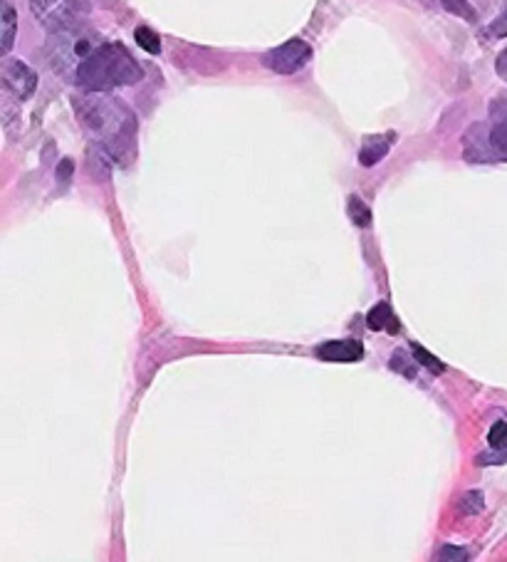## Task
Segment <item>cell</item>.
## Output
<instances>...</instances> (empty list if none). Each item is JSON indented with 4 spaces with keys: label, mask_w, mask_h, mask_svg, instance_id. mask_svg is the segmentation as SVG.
<instances>
[{
    "label": "cell",
    "mask_w": 507,
    "mask_h": 562,
    "mask_svg": "<svg viewBox=\"0 0 507 562\" xmlns=\"http://www.w3.org/2000/svg\"><path fill=\"white\" fill-rule=\"evenodd\" d=\"M77 120L90 130L102 149L120 159H129L136 139V117L122 100L110 92H84L72 102Z\"/></svg>",
    "instance_id": "cell-1"
},
{
    "label": "cell",
    "mask_w": 507,
    "mask_h": 562,
    "mask_svg": "<svg viewBox=\"0 0 507 562\" xmlns=\"http://www.w3.org/2000/svg\"><path fill=\"white\" fill-rule=\"evenodd\" d=\"M144 77L142 65L122 43H100L80 65L75 85L84 92H112L116 87L136 85Z\"/></svg>",
    "instance_id": "cell-2"
},
{
    "label": "cell",
    "mask_w": 507,
    "mask_h": 562,
    "mask_svg": "<svg viewBox=\"0 0 507 562\" xmlns=\"http://www.w3.org/2000/svg\"><path fill=\"white\" fill-rule=\"evenodd\" d=\"M94 37L90 33L77 31V25L67 27L60 33H50V43H47V55H50V65L57 75L67 77L75 82V75L80 65L94 53Z\"/></svg>",
    "instance_id": "cell-3"
},
{
    "label": "cell",
    "mask_w": 507,
    "mask_h": 562,
    "mask_svg": "<svg viewBox=\"0 0 507 562\" xmlns=\"http://www.w3.org/2000/svg\"><path fill=\"white\" fill-rule=\"evenodd\" d=\"M309 60H312V47L305 41H300V37H292V41L282 43L280 47H272L270 53H266L262 65L275 75H295Z\"/></svg>",
    "instance_id": "cell-4"
},
{
    "label": "cell",
    "mask_w": 507,
    "mask_h": 562,
    "mask_svg": "<svg viewBox=\"0 0 507 562\" xmlns=\"http://www.w3.org/2000/svg\"><path fill=\"white\" fill-rule=\"evenodd\" d=\"M31 11L47 33H60L77 25L75 0H31Z\"/></svg>",
    "instance_id": "cell-5"
},
{
    "label": "cell",
    "mask_w": 507,
    "mask_h": 562,
    "mask_svg": "<svg viewBox=\"0 0 507 562\" xmlns=\"http://www.w3.org/2000/svg\"><path fill=\"white\" fill-rule=\"evenodd\" d=\"M3 87L11 92L15 100H31L37 90V75L33 67H27L23 60H13L8 57L3 63Z\"/></svg>",
    "instance_id": "cell-6"
},
{
    "label": "cell",
    "mask_w": 507,
    "mask_h": 562,
    "mask_svg": "<svg viewBox=\"0 0 507 562\" xmlns=\"http://www.w3.org/2000/svg\"><path fill=\"white\" fill-rule=\"evenodd\" d=\"M463 147L467 161H493L497 154L491 139V127H485V124H473V127L465 132Z\"/></svg>",
    "instance_id": "cell-7"
},
{
    "label": "cell",
    "mask_w": 507,
    "mask_h": 562,
    "mask_svg": "<svg viewBox=\"0 0 507 562\" xmlns=\"http://www.w3.org/2000/svg\"><path fill=\"white\" fill-rule=\"evenodd\" d=\"M315 355L325 362H362L364 360V345L359 340H329L322 342Z\"/></svg>",
    "instance_id": "cell-8"
},
{
    "label": "cell",
    "mask_w": 507,
    "mask_h": 562,
    "mask_svg": "<svg viewBox=\"0 0 507 562\" xmlns=\"http://www.w3.org/2000/svg\"><path fill=\"white\" fill-rule=\"evenodd\" d=\"M394 142H396L394 132L372 134V137H367L362 142V149H359V164H362V167H376V164L386 157L388 149H392Z\"/></svg>",
    "instance_id": "cell-9"
},
{
    "label": "cell",
    "mask_w": 507,
    "mask_h": 562,
    "mask_svg": "<svg viewBox=\"0 0 507 562\" xmlns=\"http://www.w3.org/2000/svg\"><path fill=\"white\" fill-rule=\"evenodd\" d=\"M491 139L495 151L507 157V100H497L491 104Z\"/></svg>",
    "instance_id": "cell-10"
},
{
    "label": "cell",
    "mask_w": 507,
    "mask_h": 562,
    "mask_svg": "<svg viewBox=\"0 0 507 562\" xmlns=\"http://www.w3.org/2000/svg\"><path fill=\"white\" fill-rule=\"evenodd\" d=\"M367 325L369 329H374V333H388V335H398V329H402V323H398L388 303H376L372 310H369Z\"/></svg>",
    "instance_id": "cell-11"
},
{
    "label": "cell",
    "mask_w": 507,
    "mask_h": 562,
    "mask_svg": "<svg viewBox=\"0 0 507 562\" xmlns=\"http://www.w3.org/2000/svg\"><path fill=\"white\" fill-rule=\"evenodd\" d=\"M487 443L495 451L493 457H481V463H505L507 461V422H495L487 431Z\"/></svg>",
    "instance_id": "cell-12"
},
{
    "label": "cell",
    "mask_w": 507,
    "mask_h": 562,
    "mask_svg": "<svg viewBox=\"0 0 507 562\" xmlns=\"http://www.w3.org/2000/svg\"><path fill=\"white\" fill-rule=\"evenodd\" d=\"M0 25H3V55L13 50L15 33H18V15L11 3H3V15H0Z\"/></svg>",
    "instance_id": "cell-13"
},
{
    "label": "cell",
    "mask_w": 507,
    "mask_h": 562,
    "mask_svg": "<svg viewBox=\"0 0 507 562\" xmlns=\"http://www.w3.org/2000/svg\"><path fill=\"white\" fill-rule=\"evenodd\" d=\"M347 213H349V221H352L357 228H369V226H372V209H369L367 203L359 199V196H349Z\"/></svg>",
    "instance_id": "cell-14"
},
{
    "label": "cell",
    "mask_w": 507,
    "mask_h": 562,
    "mask_svg": "<svg viewBox=\"0 0 507 562\" xmlns=\"http://www.w3.org/2000/svg\"><path fill=\"white\" fill-rule=\"evenodd\" d=\"M412 357H414L418 364H424L428 372H433V374H443L446 372V364L438 360V357H433L431 352H428L426 347H421V345L412 342Z\"/></svg>",
    "instance_id": "cell-15"
},
{
    "label": "cell",
    "mask_w": 507,
    "mask_h": 562,
    "mask_svg": "<svg viewBox=\"0 0 507 562\" xmlns=\"http://www.w3.org/2000/svg\"><path fill=\"white\" fill-rule=\"evenodd\" d=\"M458 510L463 513V516H477V513L485 510V496L483 491H467L465 496L458 501Z\"/></svg>",
    "instance_id": "cell-16"
},
{
    "label": "cell",
    "mask_w": 507,
    "mask_h": 562,
    "mask_svg": "<svg viewBox=\"0 0 507 562\" xmlns=\"http://www.w3.org/2000/svg\"><path fill=\"white\" fill-rule=\"evenodd\" d=\"M134 37H136V43H139L142 50H146L149 55H159L161 53V37L156 35L151 27H146V25L136 27Z\"/></svg>",
    "instance_id": "cell-17"
},
{
    "label": "cell",
    "mask_w": 507,
    "mask_h": 562,
    "mask_svg": "<svg viewBox=\"0 0 507 562\" xmlns=\"http://www.w3.org/2000/svg\"><path fill=\"white\" fill-rule=\"evenodd\" d=\"M441 3L451 15L463 18V21H467V23L477 21V11L471 5V0H441Z\"/></svg>",
    "instance_id": "cell-18"
},
{
    "label": "cell",
    "mask_w": 507,
    "mask_h": 562,
    "mask_svg": "<svg viewBox=\"0 0 507 562\" xmlns=\"http://www.w3.org/2000/svg\"><path fill=\"white\" fill-rule=\"evenodd\" d=\"M438 560H458V562H463V560H467V552H465V548L446 546V548H441V552H438Z\"/></svg>",
    "instance_id": "cell-19"
},
{
    "label": "cell",
    "mask_w": 507,
    "mask_h": 562,
    "mask_svg": "<svg viewBox=\"0 0 507 562\" xmlns=\"http://www.w3.org/2000/svg\"><path fill=\"white\" fill-rule=\"evenodd\" d=\"M388 364H392V370L402 372V374H406V376H412V380L416 376V367L406 364V362H404V355H394V357H392V362H388Z\"/></svg>",
    "instance_id": "cell-20"
},
{
    "label": "cell",
    "mask_w": 507,
    "mask_h": 562,
    "mask_svg": "<svg viewBox=\"0 0 507 562\" xmlns=\"http://www.w3.org/2000/svg\"><path fill=\"white\" fill-rule=\"evenodd\" d=\"M72 171H75V164L70 161V159H63V164H60V167H57V181H70L72 179Z\"/></svg>",
    "instance_id": "cell-21"
},
{
    "label": "cell",
    "mask_w": 507,
    "mask_h": 562,
    "mask_svg": "<svg viewBox=\"0 0 507 562\" xmlns=\"http://www.w3.org/2000/svg\"><path fill=\"white\" fill-rule=\"evenodd\" d=\"M495 72L500 75V80H505L507 82V47L505 50L497 55V60H495Z\"/></svg>",
    "instance_id": "cell-22"
}]
</instances>
